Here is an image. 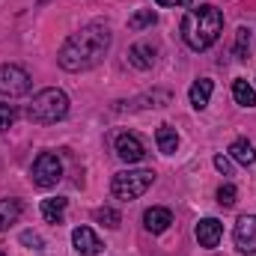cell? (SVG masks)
I'll use <instances>...</instances> for the list:
<instances>
[{"label":"cell","instance_id":"cell-1","mask_svg":"<svg viewBox=\"0 0 256 256\" xmlns=\"http://www.w3.org/2000/svg\"><path fill=\"white\" fill-rule=\"evenodd\" d=\"M110 42H114V36H110L108 24H98V21L86 24L63 42L57 63L66 72H86V68H92L104 60V54L110 51Z\"/></svg>","mask_w":256,"mask_h":256},{"label":"cell","instance_id":"cell-2","mask_svg":"<svg viewBox=\"0 0 256 256\" xmlns=\"http://www.w3.org/2000/svg\"><path fill=\"white\" fill-rule=\"evenodd\" d=\"M220 30H224V15H220V9L212 6V3H206V6H200V9H191V12L185 15V21H182V39H185V45H188L191 51H206V48H212V45L218 42Z\"/></svg>","mask_w":256,"mask_h":256},{"label":"cell","instance_id":"cell-3","mask_svg":"<svg viewBox=\"0 0 256 256\" xmlns=\"http://www.w3.org/2000/svg\"><path fill=\"white\" fill-rule=\"evenodd\" d=\"M68 114V96L57 86H48L42 92L33 96V102L27 104V120L30 122H39V126H51V122H60Z\"/></svg>","mask_w":256,"mask_h":256},{"label":"cell","instance_id":"cell-4","mask_svg":"<svg viewBox=\"0 0 256 256\" xmlns=\"http://www.w3.org/2000/svg\"><path fill=\"white\" fill-rule=\"evenodd\" d=\"M152 182H155V170H122L114 176L110 191L116 200H137L152 188Z\"/></svg>","mask_w":256,"mask_h":256},{"label":"cell","instance_id":"cell-5","mask_svg":"<svg viewBox=\"0 0 256 256\" xmlns=\"http://www.w3.org/2000/svg\"><path fill=\"white\" fill-rule=\"evenodd\" d=\"M63 176V164L54 152H42L36 161H33V170H30V179L39 185V188H54Z\"/></svg>","mask_w":256,"mask_h":256},{"label":"cell","instance_id":"cell-6","mask_svg":"<svg viewBox=\"0 0 256 256\" xmlns=\"http://www.w3.org/2000/svg\"><path fill=\"white\" fill-rule=\"evenodd\" d=\"M30 92V74L21 68V66H0V96L6 98H18V96H27Z\"/></svg>","mask_w":256,"mask_h":256},{"label":"cell","instance_id":"cell-7","mask_svg":"<svg viewBox=\"0 0 256 256\" xmlns=\"http://www.w3.org/2000/svg\"><path fill=\"white\" fill-rule=\"evenodd\" d=\"M194 236H196L200 248H206V250H214V248L220 244V238H224V224H220L218 218H202V220L196 224Z\"/></svg>","mask_w":256,"mask_h":256},{"label":"cell","instance_id":"cell-8","mask_svg":"<svg viewBox=\"0 0 256 256\" xmlns=\"http://www.w3.org/2000/svg\"><path fill=\"white\" fill-rule=\"evenodd\" d=\"M236 248L242 254H256V214H242L236 224Z\"/></svg>","mask_w":256,"mask_h":256},{"label":"cell","instance_id":"cell-9","mask_svg":"<svg viewBox=\"0 0 256 256\" xmlns=\"http://www.w3.org/2000/svg\"><path fill=\"white\" fill-rule=\"evenodd\" d=\"M72 244H74V250L80 256H98L102 254V238L90 230V226H78L74 232H72Z\"/></svg>","mask_w":256,"mask_h":256},{"label":"cell","instance_id":"cell-10","mask_svg":"<svg viewBox=\"0 0 256 256\" xmlns=\"http://www.w3.org/2000/svg\"><path fill=\"white\" fill-rule=\"evenodd\" d=\"M116 155H120L126 164H137V161L146 158V149H143V143H140L137 134H120V137H116Z\"/></svg>","mask_w":256,"mask_h":256},{"label":"cell","instance_id":"cell-11","mask_svg":"<svg viewBox=\"0 0 256 256\" xmlns=\"http://www.w3.org/2000/svg\"><path fill=\"white\" fill-rule=\"evenodd\" d=\"M170 224H173V212H170V208L152 206V208H146V212H143V226H146L152 236H161Z\"/></svg>","mask_w":256,"mask_h":256},{"label":"cell","instance_id":"cell-12","mask_svg":"<svg viewBox=\"0 0 256 256\" xmlns=\"http://www.w3.org/2000/svg\"><path fill=\"white\" fill-rule=\"evenodd\" d=\"M128 63L134 66V68H152V66H155V48H152L149 42H137V45H131V51H128Z\"/></svg>","mask_w":256,"mask_h":256},{"label":"cell","instance_id":"cell-13","mask_svg":"<svg viewBox=\"0 0 256 256\" xmlns=\"http://www.w3.org/2000/svg\"><path fill=\"white\" fill-rule=\"evenodd\" d=\"M230 158H232V161H238V164H244V167L256 164V149H254V143H250V140H244V137L232 140V143H230Z\"/></svg>","mask_w":256,"mask_h":256},{"label":"cell","instance_id":"cell-14","mask_svg":"<svg viewBox=\"0 0 256 256\" xmlns=\"http://www.w3.org/2000/svg\"><path fill=\"white\" fill-rule=\"evenodd\" d=\"M212 90H214V84L208 80V78H200V80H194L191 92H188V98H191V104L196 110H202L206 104H208V98H212Z\"/></svg>","mask_w":256,"mask_h":256},{"label":"cell","instance_id":"cell-15","mask_svg":"<svg viewBox=\"0 0 256 256\" xmlns=\"http://www.w3.org/2000/svg\"><path fill=\"white\" fill-rule=\"evenodd\" d=\"M155 143H158V149H161L164 155H173L176 146H179V134H176V128L173 126H161L158 131H155Z\"/></svg>","mask_w":256,"mask_h":256},{"label":"cell","instance_id":"cell-16","mask_svg":"<svg viewBox=\"0 0 256 256\" xmlns=\"http://www.w3.org/2000/svg\"><path fill=\"white\" fill-rule=\"evenodd\" d=\"M66 214V200L63 196H48V200H42V218L48 220V224H60Z\"/></svg>","mask_w":256,"mask_h":256},{"label":"cell","instance_id":"cell-17","mask_svg":"<svg viewBox=\"0 0 256 256\" xmlns=\"http://www.w3.org/2000/svg\"><path fill=\"white\" fill-rule=\"evenodd\" d=\"M232 98H236L242 108H256V90L244 80V78H238V80L232 84Z\"/></svg>","mask_w":256,"mask_h":256},{"label":"cell","instance_id":"cell-18","mask_svg":"<svg viewBox=\"0 0 256 256\" xmlns=\"http://www.w3.org/2000/svg\"><path fill=\"white\" fill-rule=\"evenodd\" d=\"M21 218V202L18 200H0V232L9 230Z\"/></svg>","mask_w":256,"mask_h":256},{"label":"cell","instance_id":"cell-19","mask_svg":"<svg viewBox=\"0 0 256 256\" xmlns=\"http://www.w3.org/2000/svg\"><path fill=\"white\" fill-rule=\"evenodd\" d=\"M158 21V15L152 12V9H140V12H134L131 18H128V27L131 30H143V27H152Z\"/></svg>","mask_w":256,"mask_h":256},{"label":"cell","instance_id":"cell-20","mask_svg":"<svg viewBox=\"0 0 256 256\" xmlns=\"http://www.w3.org/2000/svg\"><path fill=\"white\" fill-rule=\"evenodd\" d=\"M248 48H250V30H248V27H238V36H236V57H238V60H248Z\"/></svg>","mask_w":256,"mask_h":256},{"label":"cell","instance_id":"cell-21","mask_svg":"<svg viewBox=\"0 0 256 256\" xmlns=\"http://www.w3.org/2000/svg\"><path fill=\"white\" fill-rule=\"evenodd\" d=\"M236 196H238V191H236V185H232V182H224V185L218 188V202H220L224 208L236 206Z\"/></svg>","mask_w":256,"mask_h":256},{"label":"cell","instance_id":"cell-22","mask_svg":"<svg viewBox=\"0 0 256 256\" xmlns=\"http://www.w3.org/2000/svg\"><path fill=\"white\" fill-rule=\"evenodd\" d=\"M96 220H102L104 226H110V230H116L122 218H120V212H114V208H108V206H104V208H96Z\"/></svg>","mask_w":256,"mask_h":256},{"label":"cell","instance_id":"cell-23","mask_svg":"<svg viewBox=\"0 0 256 256\" xmlns=\"http://www.w3.org/2000/svg\"><path fill=\"white\" fill-rule=\"evenodd\" d=\"M15 126V108L12 104H0V131Z\"/></svg>","mask_w":256,"mask_h":256},{"label":"cell","instance_id":"cell-24","mask_svg":"<svg viewBox=\"0 0 256 256\" xmlns=\"http://www.w3.org/2000/svg\"><path fill=\"white\" fill-rule=\"evenodd\" d=\"M214 167H218V173H224V176L232 173V161H230L226 155H218V158H214Z\"/></svg>","mask_w":256,"mask_h":256},{"label":"cell","instance_id":"cell-25","mask_svg":"<svg viewBox=\"0 0 256 256\" xmlns=\"http://www.w3.org/2000/svg\"><path fill=\"white\" fill-rule=\"evenodd\" d=\"M155 3H158V6H173V9L179 6V9H182V6H191L194 0H155Z\"/></svg>","mask_w":256,"mask_h":256},{"label":"cell","instance_id":"cell-26","mask_svg":"<svg viewBox=\"0 0 256 256\" xmlns=\"http://www.w3.org/2000/svg\"><path fill=\"white\" fill-rule=\"evenodd\" d=\"M24 244H33V248H42V238L33 236V232H24Z\"/></svg>","mask_w":256,"mask_h":256},{"label":"cell","instance_id":"cell-27","mask_svg":"<svg viewBox=\"0 0 256 256\" xmlns=\"http://www.w3.org/2000/svg\"><path fill=\"white\" fill-rule=\"evenodd\" d=\"M0 256H3V254H0Z\"/></svg>","mask_w":256,"mask_h":256}]
</instances>
